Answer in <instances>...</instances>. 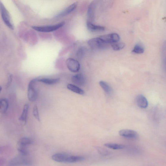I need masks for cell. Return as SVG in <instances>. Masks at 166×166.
Listing matches in <instances>:
<instances>
[{
  "label": "cell",
  "instance_id": "25",
  "mask_svg": "<svg viewBox=\"0 0 166 166\" xmlns=\"http://www.w3.org/2000/svg\"><path fill=\"white\" fill-rule=\"evenodd\" d=\"M98 150L101 154L105 155V156H106V155L109 154V153L107 150L102 149V148H98Z\"/></svg>",
  "mask_w": 166,
  "mask_h": 166
},
{
  "label": "cell",
  "instance_id": "26",
  "mask_svg": "<svg viewBox=\"0 0 166 166\" xmlns=\"http://www.w3.org/2000/svg\"><path fill=\"white\" fill-rule=\"evenodd\" d=\"M2 88L1 86H0V93H1V91L2 90Z\"/></svg>",
  "mask_w": 166,
  "mask_h": 166
},
{
  "label": "cell",
  "instance_id": "13",
  "mask_svg": "<svg viewBox=\"0 0 166 166\" xmlns=\"http://www.w3.org/2000/svg\"><path fill=\"white\" fill-rule=\"evenodd\" d=\"M9 102L7 99L4 98H0V113L4 114L7 110Z\"/></svg>",
  "mask_w": 166,
  "mask_h": 166
},
{
  "label": "cell",
  "instance_id": "22",
  "mask_svg": "<svg viewBox=\"0 0 166 166\" xmlns=\"http://www.w3.org/2000/svg\"><path fill=\"white\" fill-rule=\"evenodd\" d=\"M111 46L113 50L116 51L119 50L125 47V44L122 43H112Z\"/></svg>",
  "mask_w": 166,
  "mask_h": 166
},
{
  "label": "cell",
  "instance_id": "9",
  "mask_svg": "<svg viewBox=\"0 0 166 166\" xmlns=\"http://www.w3.org/2000/svg\"><path fill=\"white\" fill-rule=\"evenodd\" d=\"M66 65L68 69L72 72H78L80 69L79 62L72 58H69L67 60Z\"/></svg>",
  "mask_w": 166,
  "mask_h": 166
},
{
  "label": "cell",
  "instance_id": "12",
  "mask_svg": "<svg viewBox=\"0 0 166 166\" xmlns=\"http://www.w3.org/2000/svg\"><path fill=\"white\" fill-rule=\"evenodd\" d=\"M136 103L141 108H146L148 105V102L146 98L142 95H139L136 99Z\"/></svg>",
  "mask_w": 166,
  "mask_h": 166
},
{
  "label": "cell",
  "instance_id": "23",
  "mask_svg": "<svg viewBox=\"0 0 166 166\" xmlns=\"http://www.w3.org/2000/svg\"><path fill=\"white\" fill-rule=\"evenodd\" d=\"M144 48L139 45H137L134 47L132 52L137 54H142L144 52Z\"/></svg>",
  "mask_w": 166,
  "mask_h": 166
},
{
  "label": "cell",
  "instance_id": "7",
  "mask_svg": "<svg viewBox=\"0 0 166 166\" xmlns=\"http://www.w3.org/2000/svg\"><path fill=\"white\" fill-rule=\"evenodd\" d=\"M119 134L121 136L130 140H136L138 139L139 137L138 134L135 131L132 130L122 129L119 131Z\"/></svg>",
  "mask_w": 166,
  "mask_h": 166
},
{
  "label": "cell",
  "instance_id": "3",
  "mask_svg": "<svg viewBox=\"0 0 166 166\" xmlns=\"http://www.w3.org/2000/svg\"><path fill=\"white\" fill-rule=\"evenodd\" d=\"M20 154L14 158L10 160L9 163L10 165L18 166L21 165H30L31 164V161L27 157Z\"/></svg>",
  "mask_w": 166,
  "mask_h": 166
},
{
  "label": "cell",
  "instance_id": "21",
  "mask_svg": "<svg viewBox=\"0 0 166 166\" xmlns=\"http://www.w3.org/2000/svg\"><path fill=\"white\" fill-rule=\"evenodd\" d=\"M86 49L84 47H80L76 53V56L79 59H81L84 57L86 53Z\"/></svg>",
  "mask_w": 166,
  "mask_h": 166
},
{
  "label": "cell",
  "instance_id": "2",
  "mask_svg": "<svg viewBox=\"0 0 166 166\" xmlns=\"http://www.w3.org/2000/svg\"><path fill=\"white\" fill-rule=\"evenodd\" d=\"M37 81L34 79L30 81L28 85V99L31 102H34L37 100L38 94L36 87Z\"/></svg>",
  "mask_w": 166,
  "mask_h": 166
},
{
  "label": "cell",
  "instance_id": "4",
  "mask_svg": "<svg viewBox=\"0 0 166 166\" xmlns=\"http://www.w3.org/2000/svg\"><path fill=\"white\" fill-rule=\"evenodd\" d=\"M88 45L94 50H101L106 48L108 44L105 43L99 37L93 38L88 41Z\"/></svg>",
  "mask_w": 166,
  "mask_h": 166
},
{
  "label": "cell",
  "instance_id": "14",
  "mask_svg": "<svg viewBox=\"0 0 166 166\" xmlns=\"http://www.w3.org/2000/svg\"><path fill=\"white\" fill-rule=\"evenodd\" d=\"M78 5L77 2H75L73 3L71 5H70L68 7L61 13L58 14V15L56 16V17H60L65 16L71 13L75 10L76 8Z\"/></svg>",
  "mask_w": 166,
  "mask_h": 166
},
{
  "label": "cell",
  "instance_id": "5",
  "mask_svg": "<svg viewBox=\"0 0 166 166\" xmlns=\"http://www.w3.org/2000/svg\"><path fill=\"white\" fill-rule=\"evenodd\" d=\"M65 24L64 22L60 23L54 25L44 26H33V29L41 32L48 33L56 31L61 27Z\"/></svg>",
  "mask_w": 166,
  "mask_h": 166
},
{
  "label": "cell",
  "instance_id": "6",
  "mask_svg": "<svg viewBox=\"0 0 166 166\" xmlns=\"http://www.w3.org/2000/svg\"><path fill=\"white\" fill-rule=\"evenodd\" d=\"M0 11L2 19L6 25L10 29H13V27L10 20L9 14L5 7L1 3H0Z\"/></svg>",
  "mask_w": 166,
  "mask_h": 166
},
{
  "label": "cell",
  "instance_id": "11",
  "mask_svg": "<svg viewBox=\"0 0 166 166\" xmlns=\"http://www.w3.org/2000/svg\"><path fill=\"white\" fill-rule=\"evenodd\" d=\"M85 160V158L83 156H72L66 155L65 158L64 163H73L82 162Z\"/></svg>",
  "mask_w": 166,
  "mask_h": 166
},
{
  "label": "cell",
  "instance_id": "17",
  "mask_svg": "<svg viewBox=\"0 0 166 166\" xmlns=\"http://www.w3.org/2000/svg\"><path fill=\"white\" fill-rule=\"evenodd\" d=\"M88 29L91 31H103L105 29L104 27L95 25L90 22L87 23Z\"/></svg>",
  "mask_w": 166,
  "mask_h": 166
},
{
  "label": "cell",
  "instance_id": "24",
  "mask_svg": "<svg viewBox=\"0 0 166 166\" xmlns=\"http://www.w3.org/2000/svg\"><path fill=\"white\" fill-rule=\"evenodd\" d=\"M33 113V115L35 118L38 121L40 122V121L39 113L38 108L37 105L34 106Z\"/></svg>",
  "mask_w": 166,
  "mask_h": 166
},
{
  "label": "cell",
  "instance_id": "16",
  "mask_svg": "<svg viewBox=\"0 0 166 166\" xmlns=\"http://www.w3.org/2000/svg\"><path fill=\"white\" fill-rule=\"evenodd\" d=\"M29 105L26 104L24 106L23 112L19 118V120L26 123L27 119L28 111H29Z\"/></svg>",
  "mask_w": 166,
  "mask_h": 166
},
{
  "label": "cell",
  "instance_id": "8",
  "mask_svg": "<svg viewBox=\"0 0 166 166\" xmlns=\"http://www.w3.org/2000/svg\"><path fill=\"white\" fill-rule=\"evenodd\" d=\"M99 37L105 43L108 44L117 42L120 40V37L118 34L116 33L103 35Z\"/></svg>",
  "mask_w": 166,
  "mask_h": 166
},
{
  "label": "cell",
  "instance_id": "15",
  "mask_svg": "<svg viewBox=\"0 0 166 166\" xmlns=\"http://www.w3.org/2000/svg\"><path fill=\"white\" fill-rule=\"evenodd\" d=\"M36 79L37 82H41L48 85L56 84L59 82L60 80V79L59 78H36Z\"/></svg>",
  "mask_w": 166,
  "mask_h": 166
},
{
  "label": "cell",
  "instance_id": "19",
  "mask_svg": "<svg viewBox=\"0 0 166 166\" xmlns=\"http://www.w3.org/2000/svg\"><path fill=\"white\" fill-rule=\"evenodd\" d=\"M104 146L110 149L115 150H121L125 147L124 145L113 143H107L104 144Z\"/></svg>",
  "mask_w": 166,
  "mask_h": 166
},
{
  "label": "cell",
  "instance_id": "18",
  "mask_svg": "<svg viewBox=\"0 0 166 166\" xmlns=\"http://www.w3.org/2000/svg\"><path fill=\"white\" fill-rule=\"evenodd\" d=\"M67 88L69 90L77 94L83 95L85 93L84 91L81 88L72 84H68Z\"/></svg>",
  "mask_w": 166,
  "mask_h": 166
},
{
  "label": "cell",
  "instance_id": "1",
  "mask_svg": "<svg viewBox=\"0 0 166 166\" xmlns=\"http://www.w3.org/2000/svg\"><path fill=\"white\" fill-rule=\"evenodd\" d=\"M33 143V141L31 139L26 137H22L18 142L17 150L20 154L28 156L29 154L26 147Z\"/></svg>",
  "mask_w": 166,
  "mask_h": 166
},
{
  "label": "cell",
  "instance_id": "10",
  "mask_svg": "<svg viewBox=\"0 0 166 166\" xmlns=\"http://www.w3.org/2000/svg\"><path fill=\"white\" fill-rule=\"evenodd\" d=\"M72 80L74 83L80 86H84L86 82V78L82 74H78L73 76Z\"/></svg>",
  "mask_w": 166,
  "mask_h": 166
},
{
  "label": "cell",
  "instance_id": "20",
  "mask_svg": "<svg viewBox=\"0 0 166 166\" xmlns=\"http://www.w3.org/2000/svg\"><path fill=\"white\" fill-rule=\"evenodd\" d=\"M99 84L103 90L107 94H110L113 92L112 88L106 83L103 81L99 82Z\"/></svg>",
  "mask_w": 166,
  "mask_h": 166
}]
</instances>
